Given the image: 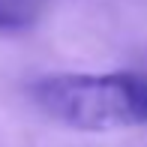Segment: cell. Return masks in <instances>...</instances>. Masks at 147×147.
Instances as JSON below:
<instances>
[{
	"label": "cell",
	"mask_w": 147,
	"mask_h": 147,
	"mask_svg": "<svg viewBox=\"0 0 147 147\" xmlns=\"http://www.w3.org/2000/svg\"><path fill=\"white\" fill-rule=\"evenodd\" d=\"M36 0H0V30H21L36 21Z\"/></svg>",
	"instance_id": "cell-2"
},
{
	"label": "cell",
	"mask_w": 147,
	"mask_h": 147,
	"mask_svg": "<svg viewBox=\"0 0 147 147\" xmlns=\"http://www.w3.org/2000/svg\"><path fill=\"white\" fill-rule=\"evenodd\" d=\"M39 111L81 132H111L147 123V78L138 72L48 75L30 87Z\"/></svg>",
	"instance_id": "cell-1"
}]
</instances>
